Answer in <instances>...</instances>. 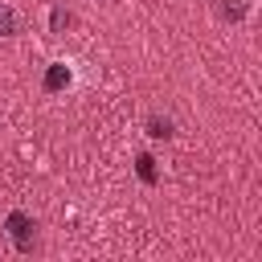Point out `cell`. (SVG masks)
I'll list each match as a JSON object with an SVG mask.
<instances>
[]
</instances>
